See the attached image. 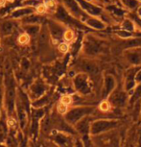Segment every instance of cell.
I'll return each mask as SVG.
<instances>
[{
    "instance_id": "23",
    "label": "cell",
    "mask_w": 141,
    "mask_h": 147,
    "mask_svg": "<svg viewBox=\"0 0 141 147\" xmlns=\"http://www.w3.org/2000/svg\"><path fill=\"white\" fill-rule=\"evenodd\" d=\"M59 51L60 52V53H66V52L68 51V45L67 43L65 42H62L59 44Z\"/></svg>"
},
{
    "instance_id": "5",
    "label": "cell",
    "mask_w": 141,
    "mask_h": 147,
    "mask_svg": "<svg viewBox=\"0 0 141 147\" xmlns=\"http://www.w3.org/2000/svg\"><path fill=\"white\" fill-rule=\"evenodd\" d=\"M50 140L54 141L59 147H73L74 143L71 137L66 134L65 132L53 130L50 134Z\"/></svg>"
},
{
    "instance_id": "21",
    "label": "cell",
    "mask_w": 141,
    "mask_h": 147,
    "mask_svg": "<svg viewBox=\"0 0 141 147\" xmlns=\"http://www.w3.org/2000/svg\"><path fill=\"white\" fill-rule=\"evenodd\" d=\"M45 6L47 8V10H56V3H55L54 0H47L45 2Z\"/></svg>"
},
{
    "instance_id": "8",
    "label": "cell",
    "mask_w": 141,
    "mask_h": 147,
    "mask_svg": "<svg viewBox=\"0 0 141 147\" xmlns=\"http://www.w3.org/2000/svg\"><path fill=\"white\" fill-rule=\"evenodd\" d=\"M16 29L15 19H5L0 21V36L1 37H8L13 34Z\"/></svg>"
},
{
    "instance_id": "16",
    "label": "cell",
    "mask_w": 141,
    "mask_h": 147,
    "mask_svg": "<svg viewBox=\"0 0 141 147\" xmlns=\"http://www.w3.org/2000/svg\"><path fill=\"white\" fill-rule=\"evenodd\" d=\"M67 105L62 103V102L60 101V103L57 105V112L59 115H64L66 113L68 112L67 111Z\"/></svg>"
},
{
    "instance_id": "26",
    "label": "cell",
    "mask_w": 141,
    "mask_h": 147,
    "mask_svg": "<svg viewBox=\"0 0 141 147\" xmlns=\"http://www.w3.org/2000/svg\"><path fill=\"white\" fill-rule=\"evenodd\" d=\"M8 0H0V6H4L7 3Z\"/></svg>"
},
{
    "instance_id": "7",
    "label": "cell",
    "mask_w": 141,
    "mask_h": 147,
    "mask_svg": "<svg viewBox=\"0 0 141 147\" xmlns=\"http://www.w3.org/2000/svg\"><path fill=\"white\" fill-rule=\"evenodd\" d=\"M34 13H37V10H36L35 7H31V6L18 7L11 13V18L22 19L31 15H34Z\"/></svg>"
},
{
    "instance_id": "1",
    "label": "cell",
    "mask_w": 141,
    "mask_h": 147,
    "mask_svg": "<svg viewBox=\"0 0 141 147\" xmlns=\"http://www.w3.org/2000/svg\"><path fill=\"white\" fill-rule=\"evenodd\" d=\"M4 83V111L8 116L15 115V104L17 99L18 88L13 72L5 73Z\"/></svg>"
},
{
    "instance_id": "10",
    "label": "cell",
    "mask_w": 141,
    "mask_h": 147,
    "mask_svg": "<svg viewBox=\"0 0 141 147\" xmlns=\"http://www.w3.org/2000/svg\"><path fill=\"white\" fill-rule=\"evenodd\" d=\"M76 127V130L78 131L79 133H81L83 135H87L88 130H89V123H88V118L87 117H84L83 119H81L78 123L75 125Z\"/></svg>"
},
{
    "instance_id": "4",
    "label": "cell",
    "mask_w": 141,
    "mask_h": 147,
    "mask_svg": "<svg viewBox=\"0 0 141 147\" xmlns=\"http://www.w3.org/2000/svg\"><path fill=\"white\" fill-rule=\"evenodd\" d=\"M47 90H48V87L45 84V82L42 81L40 78H38L28 87L27 94H28L31 102H33L43 96L47 92Z\"/></svg>"
},
{
    "instance_id": "13",
    "label": "cell",
    "mask_w": 141,
    "mask_h": 147,
    "mask_svg": "<svg viewBox=\"0 0 141 147\" xmlns=\"http://www.w3.org/2000/svg\"><path fill=\"white\" fill-rule=\"evenodd\" d=\"M30 40H31V36L27 34L26 32L21 33L17 37V42L20 44V45H23V46L28 45L30 43Z\"/></svg>"
},
{
    "instance_id": "12",
    "label": "cell",
    "mask_w": 141,
    "mask_h": 147,
    "mask_svg": "<svg viewBox=\"0 0 141 147\" xmlns=\"http://www.w3.org/2000/svg\"><path fill=\"white\" fill-rule=\"evenodd\" d=\"M52 24H50V31H51V35L52 37H53L55 40H58V38H60V37H63V32L62 29H60V27L58 25V24L54 23V22H51Z\"/></svg>"
},
{
    "instance_id": "25",
    "label": "cell",
    "mask_w": 141,
    "mask_h": 147,
    "mask_svg": "<svg viewBox=\"0 0 141 147\" xmlns=\"http://www.w3.org/2000/svg\"><path fill=\"white\" fill-rule=\"evenodd\" d=\"M107 108H109V105H107V103H102L101 104V109L102 110L106 111V110H107Z\"/></svg>"
},
{
    "instance_id": "24",
    "label": "cell",
    "mask_w": 141,
    "mask_h": 147,
    "mask_svg": "<svg viewBox=\"0 0 141 147\" xmlns=\"http://www.w3.org/2000/svg\"><path fill=\"white\" fill-rule=\"evenodd\" d=\"M29 140H30V138H29ZM29 143H30V147H38V141H34V140H30Z\"/></svg>"
},
{
    "instance_id": "9",
    "label": "cell",
    "mask_w": 141,
    "mask_h": 147,
    "mask_svg": "<svg viewBox=\"0 0 141 147\" xmlns=\"http://www.w3.org/2000/svg\"><path fill=\"white\" fill-rule=\"evenodd\" d=\"M74 84L77 88V90L82 93H88L89 92V87L87 85V78L85 76H77L74 80Z\"/></svg>"
},
{
    "instance_id": "20",
    "label": "cell",
    "mask_w": 141,
    "mask_h": 147,
    "mask_svg": "<svg viewBox=\"0 0 141 147\" xmlns=\"http://www.w3.org/2000/svg\"><path fill=\"white\" fill-rule=\"evenodd\" d=\"M36 10H37L38 15H43L44 13H46L47 11H48L44 3H40V5H38V6L36 7Z\"/></svg>"
},
{
    "instance_id": "6",
    "label": "cell",
    "mask_w": 141,
    "mask_h": 147,
    "mask_svg": "<svg viewBox=\"0 0 141 147\" xmlns=\"http://www.w3.org/2000/svg\"><path fill=\"white\" fill-rule=\"evenodd\" d=\"M116 126H117V122L115 121H96L91 125L90 131L93 135H97L99 133L111 130Z\"/></svg>"
},
{
    "instance_id": "17",
    "label": "cell",
    "mask_w": 141,
    "mask_h": 147,
    "mask_svg": "<svg viewBox=\"0 0 141 147\" xmlns=\"http://www.w3.org/2000/svg\"><path fill=\"white\" fill-rule=\"evenodd\" d=\"M38 147H59L54 141H52L50 138H47V140H44L42 142L38 144Z\"/></svg>"
},
{
    "instance_id": "22",
    "label": "cell",
    "mask_w": 141,
    "mask_h": 147,
    "mask_svg": "<svg viewBox=\"0 0 141 147\" xmlns=\"http://www.w3.org/2000/svg\"><path fill=\"white\" fill-rule=\"evenodd\" d=\"M60 101L62 102V103L68 106V105L72 102V98H71V96H69V95H63V96H62V98H60Z\"/></svg>"
},
{
    "instance_id": "27",
    "label": "cell",
    "mask_w": 141,
    "mask_h": 147,
    "mask_svg": "<svg viewBox=\"0 0 141 147\" xmlns=\"http://www.w3.org/2000/svg\"><path fill=\"white\" fill-rule=\"evenodd\" d=\"M0 147H8V146L6 145V143H1V142H0Z\"/></svg>"
},
{
    "instance_id": "3",
    "label": "cell",
    "mask_w": 141,
    "mask_h": 147,
    "mask_svg": "<svg viewBox=\"0 0 141 147\" xmlns=\"http://www.w3.org/2000/svg\"><path fill=\"white\" fill-rule=\"evenodd\" d=\"M92 112V109L88 107H77L68 111L64 115V119L69 125H76L78 122L88 115Z\"/></svg>"
},
{
    "instance_id": "2",
    "label": "cell",
    "mask_w": 141,
    "mask_h": 147,
    "mask_svg": "<svg viewBox=\"0 0 141 147\" xmlns=\"http://www.w3.org/2000/svg\"><path fill=\"white\" fill-rule=\"evenodd\" d=\"M46 115V110L45 108H40L36 109L32 108L31 110V116H30V124H29V130H28V137L30 140L38 141V137L40 134V125L41 121L44 116Z\"/></svg>"
},
{
    "instance_id": "19",
    "label": "cell",
    "mask_w": 141,
    "mask_h": 147,
    "mask_svg": "<svg viewBox=\"0 0 141 147\" xmlns=\"http://www.w3.org/2000/svg\"><path fill=\"white\" fill-rule=\"evenodd\" d=\"M113 102L116 104V105H123L125 103V96L123 94H118L116 95L114 98H113Z\"/></svg>"
},
{
    "instance_id": "11",
    "label": "cell",
    "mask_w": 141,
    "mask_h": 147,
    "mask_svg": "<svg viewBox=\"0 0 141 147\" xmlns=\"http://www.w3.org/2000/svg\"><path fill=\"white\" fill-rule=\"evenodd\" d=\"M24 32L30 35L31 37H36L40 31V26L38 24H23Z\"/></svg>"
},
{
    "instance_id": "18",
    "label": "cell",
    "mask_w": 141,
    "mask_h": 147,
    "mask_svg": "<svg viewBox=\"0 0 141 147\" xmlns=\"http://www.w3.org/2000/svg\"><path fill=\"white\" fill-rule=\"evenodd\" d=\"M63 38L66 41H72L74 38V33L71 30H66V31L63 33Z\"/></svg>"
},
{
    "instance_id": "14",
    "label": "cell",
    "mask_w": 141,
    "mask_h": 147,
    "mask_svg": "<svg viewBox=\"0 0 141 147\" xmlns=\"http://www.w3.org/2000/svg\"><path fill=\"white\" fill-rule=\"evenodd\" d=\"M4 111V83L3 78L0 77V117Z\"/></svg>"
},
{
    "instance_id": "15",
    "label": "cell",
    "mask_w": 141,
    "mask_h": 147,
    "mask_svg": "<svg viewBox=\"0 0 141 147\" xmlns=\"http://www.w3.org/2000/svg\"><path fill=\"white\" fill-rule=\"evenodd\" d=\"M82 67H83V69H85V71L90 72V73H94V72L97 71V68H96L95 65H92V63H87V62L83 63Z\"/></svg>"
}]
</instances>
